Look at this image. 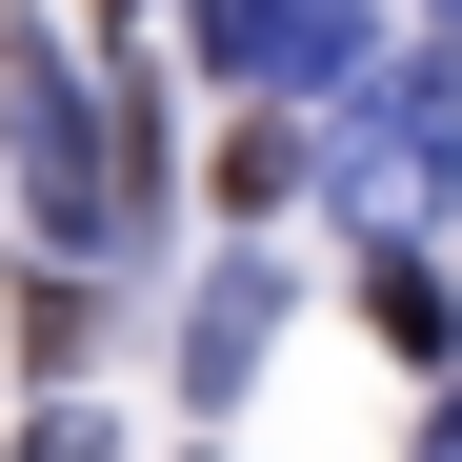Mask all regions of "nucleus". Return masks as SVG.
<instances>
[{"label": "nucleus", "instance_id": "f257e3e1", "mask_svg": "<svg viewBox=\"0 0 462 462\" xmlns=\"http://www.w3.org/2000/svg\"><path fill=\"white\" fill-rule=\"evenodd\" d=\"M322 181H342V221H362V242H422V201L462 181V60L362 81V101H342V141H322Z\"/></svg>", "mask_w": 462, "mask_h": 462}, {"label": "nucleus", "instance_id": "f03ea898", "mask_svg": "<svg viewBox=\"0 0 462 462\" xmlns=\"http://www.w3.org/2000/svg\"><path fill=\"white\" fill-rule=\"evenodd\" d=\"M0 141H21V181H41V221H60V262H101V242H121V81H81L60 41H21Z\"/></svg>", "mask_w": 462, "mask_h": 462}, {"label": "nucleus", "instance_id": "7ed1b4c3", "mask_svg": "<svg viewBox=\"0 0 462 462\" xmlns=\"http://www.w3.org/2000/svg\"><path fill=\"white\" fill-rule=\"evenodd\" d=\"M181 41L221 60V81H322V60L362 41V0H181Z\"/></svg>", "mask_w": 462, "mask_h": 462}, {"label": "nucleus", "instance_id": "20e7f679", "mask_svg": "<svg viewBox=\"0 0 462 462\" xmlns=\"http://www.w3.org/2000/svg\"><path fill=\"white\" fill-rule=\"evenodd\" d=\"M262 342H282V282H262V262H221V282H201V322H181V382L221 402V382H242Z\"/></svg>", "mask_w": 462, "mask_h": 462}, {"label": "nucleus", "instance_id": "39448f33", "mask_svg": "<svg viewBox=\"0 0 462 462\" xmlns=\"http://www.w3.org/2000/svg\"><path fill=\"white\" fill-rule=\"evenodd\" d=\"M362 322L402 342V362H442V342H462V301L422 282V242H382V262H362Z\"/></svg>", "mask_w": 462, "mask_h": 462}, {"label": "nucleus", "instance_id": "423d86ee", "mask_svg": "<svg viewBox=\"0 0 462 462\" xmlns=\"http://www.w3.org/2000/svg\"><path fill=\"white\" fill-rule=\"evenodd\" d=\"M81 342H101V282L41 262V282H21V362H41V402H60V362H81Z\"/></svg>", "mask_w": 462, "mask_h": 462}, {"label": "nucleus", "instance_id": "0eeeda50", "mask_svg": "<svg viewBox=\"0 0 462 462\" xmlns=\"http://www.w3.org/2000/svg\"><path fill=\"white\" fill-rule=\"evenodd\" d=\"M21 462H121V422H101V402H41V422H21Z\"/></svg>", "mask_w": 462, "mask_h": 462}, {"label": "nucleus", "instance_id": "6e6552de", "mask_svg": "<svg viewBox=\"0 0 462 462\" xmlns=\"http://www.w3.org/2000/svg\"><path fill=\"white\" fill-rule=\"evenodd\" d=\"M422 462H462V402H442V442H422Z\"/></svg>", "mask_w": 462, "mask_h": 462}, {"label": "nucleus", "instance_id": "1a4fd4ad", "mask_svg": "<svg viewBox=\"0 0 462 462\" xmlns=\"http://www.w3.org/2000/svg\"><path fill=\"white\" fill-rule=\"evenodd\" d=\"M442 41H462V0H442Z\"/></svg>", "mask_w": 462, "mask_h": 462}]
</instances>
